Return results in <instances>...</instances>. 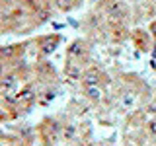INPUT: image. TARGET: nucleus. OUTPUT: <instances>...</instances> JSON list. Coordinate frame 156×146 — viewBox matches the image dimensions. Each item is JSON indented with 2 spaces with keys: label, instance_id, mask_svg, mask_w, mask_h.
Wrapping results in <instances>:
<instances>
[{
  "label": "nucleus",
  "instance_id": "obj_5",
  "mask_svg": "<svg viewBox=\"0 0 156 146\" xmlns=\"http://www.w3.org/2000/svg\"><path fill=\"white\" fill-rule=\"evenodd\" d=\"M16 103L22 107L26 113L31 109L33 105L39 103V86H37L35 80L23 82V86L16 92Z\"/></svg>",
  "mask_w": 156,
  "mask_h": 146
},
{
  "label": "nucleus",
  "instance_id": "obj_19",
  "mask_svg": "<svg viewBox=\"0 0 156 146\" xmlns=\"http://www.w3.org/2000/svg\"><path fill=\"white\" fill-rule=\"evenodd\" d=\"M0 97H2V94H0Z\"/></svg>",
  "mask_w": 156,
  "mask_h": 146
},
{
  "label": "nucleus",
  "instance_id": "obj_17",
  "mask_svg": "<svg viewBox=\"0 0 156 146\" xmlns=\"http://www.w3.org/2000/svg\"><path fill=\"white\" fill-rule=\"evenodd\" d=\"M148 31H150V35H152V39L156 41V19H152V22H150V26H148Z\"/></svg>",
  "mask_w": 156,
  "mask_h": 146
},
{
  "label": "nucleus",
  "instance_id": "obj_18",
  "mask_svg": "<svg viewBox=\"0 0 156 146\" xmlns=\"http://www.w3.org/2000/svg\"><path fill=\"white\" fill-rule=\"evenodd\" d=\"M150 146H156V140H154V142H152V144H150Z\"/></svg>",
  "mask_w": 156,
  "mask_h": 146
},
{
  "label": "nucleus",
  "instance_id": "obj_7",
  "mask_svg": "<svg viewBox=\"0 0 156 146\" xmlns=\"http://www.w3.org/2000/svg\"><path fill=\"white\" fill-rule=\"evenodd\" d=\"M61 33H45V35H37L35 39H31V45H35V53L39 58H45L61 45Z\"/></svg>",
  "mask_w": 156,
  "mask_h": 146
},
{
  "label": "nucleus",
  "instance_id": "obj_13",
  "mask_svg": "<svg viewBox=\"0 0 156 146\" xmlns=\"http://www.w3.org/2000/svg\"><path fill=\"white\" fill-rule=\"evenodd\" d=\"M80 129L78 125H74L72 121H62V129H61V142H76Z\"/></svg>",
  "mask_w": 156,
  "mask_h": 146
},
{
  "label": "nucleus",
  "instance_id": "obj_11",
  "mask_svg": "<svg viewBox=\"0 0 156 146\" xmlns=\"http://www.w3.org/2000/svg\"><path fill=\"white\" fill-rule=\"evenodd\" d=\"M20 78L16 76L14 70H6L0 76V94L2 96H16V92L20 90Z\"/></svg>",
  "mask_w": 156,
  "mask_h": 146
},
{
  "label": "nucleus",
  "instance_id": "obj_6",
  "mask_svg": "<svg viewBox=\"0 0 156 146\" xmlns=\"http://www.w3.org/2000/svg\"><path fill=\"white\" fill-rule=\"evenodd\" d=\"M82 86H111V76L104 70V66H100L98 62L92 61L90 64L84 68V76H82Z\"/></svg>",
  "mask_w": 156,
  "mask_h": 146
},
{
  "label": "nucleus",
  "instance_id": "obj_10",
  "mask_svg": "<svg viewBox=\"0 0 156 146\" xmlns=\"http://www.w3.org/2000/svg\"><path fill=\"white\" fill-rule=\"evenodd\" d=\"M84 64H80L78 61H72V58L65 57V66H62V74H65V80L70 86H78L82 84V76H84Z\"/></svg>",
  "mask_w": 156,
  "mask_h": 146
},
{
  "label": "nucleus",
  "instance_id": "obj_14",
  "mask_svg": "<svg viewBox=\"0 0 156 146\" xmlns=\"http://www.w3.org/2000/svg\"><path fill=\"white\" fill-rule=\"evenodd\" d=\"M146 113L144 109H135L133 113H131L129 117H127V125L131 127V129H143V127L146 125Z\"/></svg>",
  "mask_w": 156,
  "mask_h": 146
},
{
  "label": "nucleus",
  "instance_id": "obj_8",
  "mask_svg": "<svg viewBox=\"0 0 156 146\" xmlns=\"http://www.w3.org/2000/svg\"><path fill=\"white\" fill-rule=\"evenodd\" d=\"M27 45H29V41H26V43H12V45H0V61L6 62L8 66L12 64V62L22 61L23 55L27 53Z\"/></svg>",
  "mask_w": 156,
  "mask_h": 146
},
{
  "label": "nucleus",
  "instance_id": "obj_9",
  "mask_svg": "<svg viewBox=\"0 0 156 146\" xmlns=\"http://www.w3.org/2000/svg\"><path fill=\"white\" fill-rule=\"evenodd\" d=\"M129 39H131V43H133V47L136 49V51H140V53H150L152 51L154 39H152L148 29H144V27L131 29V37Z\"/></svg>",
  "mask_w": 156,
  "mask_h": 146
},
{
  "label": "nucleus",
  "instance_id": "obj_3",
  "mask_svg": "<svg viewBox=\"0 0 156 146\" xmlns=\"http://www.w3.org/2000/svg\"><path fill=\"white\" fill-rule=\"evenodd\" d=\"M92 53H94V43L86 37H78L70 45L66 47V58H72V61H78L80 64L88 66L92 62Z\"/></svg>",
  "mask_w": 156,
  "mask_h": 146
},
{
  "label": "nucleus",
  "instance_id": "obj_1",
  "mask_svg": "<svg viewBox=\"0 0 156 146\" xmlns=\"http://www.w3.org/2000/svg\"><path fill=\"white\" fill-rule=\"evenodd\" d=\"M61 129L62 121L58 117H45L35 125V136L39 140V146H58L61 142Z\"/></svg>",
  "mask_w": 156,
  "mask_h": 146
},
{
  "label": "nucleus",
  "instance_id": "obj_16",
  "mask_svg": "<svg viewBox=\"0 0 156 146\" xmlns=\"http://www.w3.org/2000/svg\"><path fill=\"white\" fill-rule=\"evenodd\" d=\"M144 133L148 134V138H154V140H156V117H154V119H148V121H146Z\"/></svg>",
  "mask_w": 156,
  "mask_h": 146
},
{
  "label": "nucleus",
  "instance_id": "obj_2",
  "mask_svg": "<svg viewBox=\"0 0 156 146\" xmlns=\"http://www.w3.org/2000/svg\"><path fill=\"white\" fill-rule=\"evenodd\" d=\"M98 8L105 14L107 19H117V22H133V10L125 0H100Z\"/></svg>",
  "mask_w": 156,
  "mask_h": 146
},
{
  "label": "nucleus",
  "instance_id": "obj_4",
  "mask_svg": "<svg viewBox=\"0 0 156 146\" xmlns=\"http://www.w3.org/2000/svg\"><path fill=\"white\" fill-rule=\"evenodd\" d=\"M33 80L37 82V86H57V70L47 58H39V61L33 62Z\"/></svg>",
  "mask_w": 156,
  "mask_h": 146
},
{
  "label": "nucleus",
  "instance_id": "obj_12",
  "mask_svg": "<svg viewBox=\"0 0 156 146\" xmlns=\"http://www.w3.org/2000/svg\"><path fill=\"white\" fill-rule=\"evenodd\" d=\"M82 97L88 99L90 103H101L105 99V90L101 86H82Z\"/></svg>",
  "mask_w": 156,
  "mask_h": 146
},
{
  "label": "nucleus",
  "instance_id": "obj_15",
  "mask_svg": "<svg viewBox=\"0 0 156 146\" xmlns=\"http://www.w3.org/2000/svg\"><path fill=\"white\" fill-rule=\"evenodd\" d=\"M55 12H72V10L82 6V0H51Z\"/></svg>",
  "mask_w": 156,
  "mask_h": 146
}]
</instances>
